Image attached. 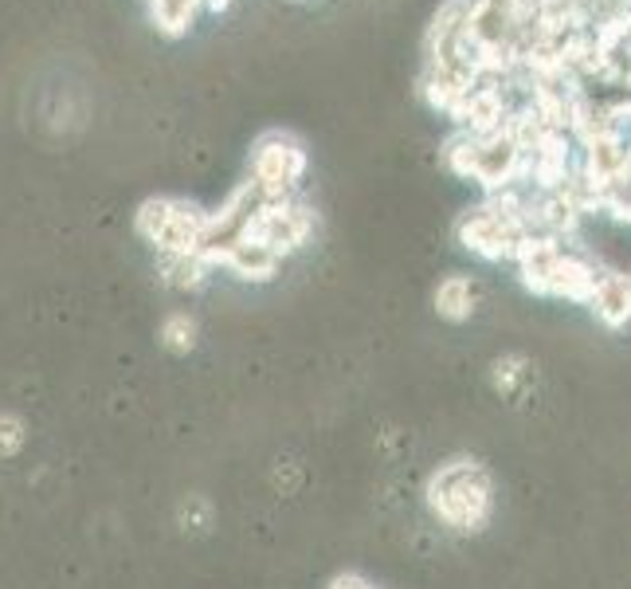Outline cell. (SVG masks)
<instances>
[{
	"mask_svg": "<svg viewBox=\"0 0 631 589\" xmlns=\"http://www.w3.org/2000/svg\"><path fill=\"white\" fill-rule=\"evenodd\" d=\"M424 500L432 519L451 534H483L495 519V476L486 464L456 456L427 476Z\"/></svg>",
	"mask_w": 631,
	"mask_h": 589,
	"instance_id": "6da1fadb",
	"label": "cell"
},
{
	"mask_svg": "<svg viewBox=\"0 0 631 589\" xmlns=\"http://www.w3.org/2000/svg\"><path fill=\"white\" fill-rule=\"evenodd\" d=\"M205 208L181 196H149L134 216L142 240L157 248V255H196L205 248Z\"/></svg>",
	"mask_w": 631,
	"mask_h": 589,
	"instance_id": "7a4b0ae2",
	"label": "cell"
},
{
	"mask_svg": "<svg viewBox=\"0 0 631 589\" xmlns=\"http://www.w3.org/2000/svg\"><path fill=\"white\" fill-rule=\"evenodd\" d=\"M306 146L291 130H267L255 137L252 146V181L259 201H279V196H294V189L306 177Z\"/></svg>",
	"mask_w": 631,
	"mask_h": 589,
	"instance_id": "3957f363",
	"label": "cell"
},
{
	"mask_svg": "<svg viewBox=\"0 0 631 589\" xmlns=\"http://www.w3.org/2000/svg\"><path fill=\"white\" fill-rule=\"evenodd\" d=\"M525 232H530L525 220L495 213V208H486V205L466 208V213L456 220L459 248H463L466 255L483 260V264H510V252H514V244Z\"/></svg>",
	"mask_w": 631,
	"mask_h": 589,
	"instance_id": "277c9868",
	"label": "cell"
},
{
	"mask_svg": "<svg viewBox=\"0 0 631 589\" xmlns=\"http://www.w3.org/2000/svg\"><path fill=\"white\" fill-rule=\"evenodd\" d=\"M596 279H600V267L593 264V255L581 252L577 244H561V252L549 264V291H545V299L588 306Z\"/></svg>",
	"mask_w": 631,
	"mask_h": 589,
	"instance_id": "5b68a950",
	"label": "cell"
},
{
	"mask_svg": "<svg viewBox=\"0 0 631 589\" xmlns=\"http://www.w3.org/2000/svg\"><path fill=\"white\" fill-rule=\"evenodd\" d=\"M588 311L600 326L608 330H628L631 326V275L623 272H600L593 287V299H588Z\"/></svg>",
	"mask_w": 631,
	"mask_h": 589,
	"instance_id": "8992f818",
	"label": "cell"
},
{
	"mask_svg": "<svg viewBox=\"0 0 631 589\" xmlns=\"http://www.w3.org/2000/svg\"><path fill=\"white\" fill-rule=\"evenodd\" d=\"M466 0H444L424 32V68H451L456 71V36L463 24Z\"/></svg>",
	"mask_w": 631,
	"mask_h": 589,
	"instance_id": "52a82bcc",
	"label": "cell"
},
{
	"mask_svg": "<svg viewBox=\"0 0 631 589\" xmlns=\"http://www.w3.org/2000/svg\"><path fill=\"white\" fill-rule=\"evenodd\" d=\"M432 306L444 323H466L471 314L478 311V284L475 275H463V272H451L444 275L432 291Z\"/></svg>",
	"mask_w": 631,
	"mask_h": 589,
	"instance_id": "ba28073f",
	"label": "cell"
},
{
	"mask_svg": "<svg viewBox=\"0 0 631 589\" xmlns=\"http://www.w3.org/2000/svg\"><path fill=\"white\" fill-rule=\"evenodd\" d=\"M149 4V24L157 28V36L181 39L193 32L196 16L205 12V0H146Z\"/></svg>",
	"mask_w": 631,
	"mask_h": 589,
	"instance_id": "9c48e42d",
	"label": "cell"
},
{
	"mask_svg": "<svg viewBox=\"0 0 631 589\" xmlns=\"http://www.w3.org/2000/svg\"><path fill=\"white\" fill-rule=\"evenodd\" d=\"M223 272H232L243 284H271L275 275L282 272V260L267 252V248H247L232 240V255H228V267H223Z\"/></svg>",
	"mask_w": 631,
	"mask_h": 589,
	"instance_id": "30bf717a",
	"label": "cell"
},
{
	"mask_svg": "<svg viewBox=\"0 0 631 589\" xmlns=\"http://www.w3.org/2000/svg\"><path fill=\"white\" fill-rule=\"evenodd\" d=\"M444 166L459 177V181H475L478 169V137L466 130H451L444 142Z\"/></svg>",
	"mask_w": 631,
	"mask_h": 589,
	"instance_id": "8fae6325",
	"label": "cell"
},
{
	"mask_svg": "<svg viewBox=\"0 0 631 589\" xmlns=\"http://www.w3.org/2000/svg\"><path fill=\"white\" fill-rule=\"evenodd\" d=\"M161 275H166V284L177 287V291H201L213 272H208L196 255H161Z\"/></svg>",
	"mask_w": 631,
	"mask_h": 589,
	"instance_id": "7c38bea8",
	"label": "cell"
},
{
	"mask_svg": "<svg viewBox=\"0 0 631 589\" xmlns=\"http://www.w3.org/2000/svg\"><path fill=\"white\" fill-rule=\"evenodd\" d=\"M495 389L502 393V397H522L525 389H530V382H534V365H530V358H522V353H506V358H498L495 362Z\"/></svg>",
	"mask_w": 631,
	"mask_h": 589,
	"instance_id": "4fadbf2b",
	"label": "cell"
},
{
	"mask_svg": "<svg viewBox=\"0 0 631 589\" xmlns=\"http://www.w3.org/2000/svg\"><path fill=\"white\" fill-rule=\"evenodd\" d=\"M161 342H166L173 353L193 350V342H196V323H193V318H189L185 311L169 314L166 326H161Z\"/></svg>",
	"mask_w": 631,
	"mask_h": 589,
	"instance_id": "5bb4252c",
	"label": "cell"
},
{
	"mask_svg": "<svg viewBox=\"0 0 631 589\" xmlns=\"http://www.w3.org/2000/svg\"><path fill=\"white\" fill-rule=\"evenodd\" d=\"M24 444V432L12 417H0V452H16Z\"/></svg>",
	"mask_w": 631,
	"mask_h": 589,
	"instance_id": "9a60e30c",
	"label": "cell"
},
{
	"mask_svg": "<svg viewBox=\"0 0 631 589\" xmlns=\"http://www.w3.org/2000/svg\"><path fill=\"white\" fill-rule=\"evenodd\" d=\"M330 589H373V586L365 578H357V574H341V578L333 581Z\"/></svg>",
	"mask_w": 631,
	"mask_h": 589,
	"instance_id": "2e32d148",
	"label": "cell"
},
{
	"mask_svg": "<svg viewBox=\"0 0 631 589\" xmlns=\"http://www.w3.org/2000/svg\"><path fill=\"white\" fill-rule=\"evenodd\" d=\"M228 4H232V0H205V12L220 16V12H228Z\"/></svg>",
	"mask_w": 631,
	"mask_h": 589,
	"instance_id": "e0dca14e",
	"label": "cell"
},
{
	"mask_svg": "<svg viewBox=\"0 0 631 589\" xmlns=\"http://www.w3.org/2000/svg\"><path fill=\"white\" fill-rule=\"evenodd\" d=\"M600 4H608V0H600Z\"/></svg>",
	"mask_w": 631,
	"mask_h": 589,
	"instance_id": "ac0fdd59",
	"label": "cell"
}]
</instances>
